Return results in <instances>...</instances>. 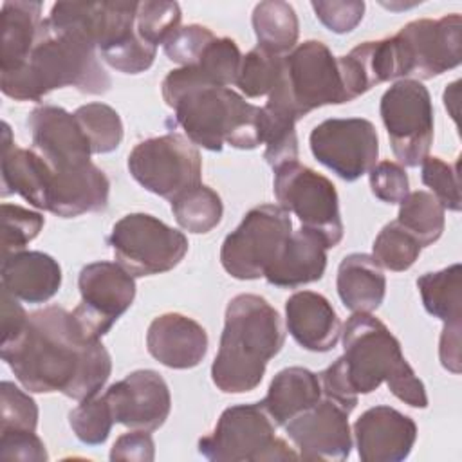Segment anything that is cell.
<instances>
[{"label": "cell", "mask_w": 462, "mask_h": 462, "mask_svg": "<svg viewBox=\"0 0 462 462\" xmlns=\"http://www.w3.org/2000/svg\"><path fill=\"white\" fill-rule=\"evenodd\" d=\"M137 2H58L47 20L81 32L97 51H108L135 32Z\"/></svg>", "instance_id": "18"}, {"label": "cell", "mask_w": 462, "mask_h": 462, "mask_svg": "<svg viewBox=\"0 0 462 462\" xmlns=\"http://www.w3.org/2000/svg\"><path fill=\"white\" fill-rule=\"evenodd\" d=\"M321 395L318 374L303 366H289L273 377L260 404L276 426H285L292 417L314 406Z\"/></svg>", "instance_id": "28"}, {"label": "cell", "mask_w": 462, "mask_h": 462, "mask_svg": "<svg viewBox=\"0 0 462 462\" xmlns=\"http://www.w3.org/2000/svg\"><path fill=\"white\" fill-rule=\"evenodd\" d=\"M0 457L4 460H22V462H45L49 458L42 439L31 430L2 431Z\"/></svg>", "instance_id": "47"}, {"label": "cell", "mask_w": 462, "mask_h": 462, "mask_svg": "<svg viewBox=\"0 0 462 462\" xmlns=\"http://www.w3.org/2000/svg\"><path fill=\"white\" fill-rule=\"evenodd\" d=\"M348 101L337 58L323 42L307 40L283 56L280 78L263 108L298 121L314 108Z\"/></svg>", "instance_id": "6"}, {"label": "cell", "mask_w": 462, "mask_h": 462, "mask_svg": "<svg viewBox=\"0 0 462 462\" xmlns=\"http://www.w3.org/2000/svg\"><path fill=\"white\" fill-rule=\"evenodd\" d=\"M285 343L276 309L258 294H238L226 307L211 379L224 393H245L263 379L265 366Z\"/></svg>", "instance_id": "3"}, {"label": "cell", "mask_w": 462, "mask_h": 462, "mask_svg": "<svg viewBox=\"0 0 462 462\" xmlns=\"http://www.w3.org/2000/svg\"><path fill=\"white\" fill-rule=\"evenodd\" d=\"M170 108L186 137L206 150L220 152L224 144L254 150L263 143V108L247 103L229 87L191 88L180 94Z\"/></svg>", "instance_id": "5"}, {"label": "cell", "mask_w": 462, "mask_h": 462, "mask_svg": "<svg viewBox=\"0 0 462 462\" xmlns=\"http://www.w3.org/2000/svg\"><path fill=\"white\" fill-rule=\"evenodd\" d=\"M397 222L415 236L420 247H426L442 236L446 226L444 208L430 191L417 189L399 202Z\"/></svg>", "instance_id": "33"}, {"label": "cell", "mask_w": 462, "mask_h": 462, "mask_svg": "<svg viewBox=\"0 0 462 462\" xmlns=\"http://www.w3.org/2000/svg\"><path fill=\"white\" fill-rule=\"evenodd\" d=\"M45 218L38 211L16 204H2V256L23 251L38 236Z\"/></svg>", "instance_id": "40"}, {"label": "cell", "mask_w": 462, "mask_h": 462, "mask_svg": "<svg viewBox=\"0 0 462 462\" xmlns=\"http://www.w3.org/2000/svg\"><path fill=\"white\" fill-rule=\"evenodd\" d=\"M282 61L283 56H276L265 52L260 47H254L245 56H242L235 85L247 97L269 96L280 78Z\"/></svg>", "instance_id": "37"}, {"label": "cell", "mask_w": 462, "mask_h": 462, "mask_svg": "<svg viewBox=\"0 0 462 462\" xmlns=\"http://www.w3.org/2000/svg\"><path fill=\"white\" fill-rule=\"evenodd\" d=\"M318 377L321 383L323 395L337 401L348 411H352L357 406V393L352 390L348 383L341 357H337L330 366H327L321 374H318Z\"/></svg>", "instance_id": "49"}, {"label": "cell", "mask_w": 462, "mask_h": 462, "mask_svg": "<svg viewBox=\"0 0 462 462\" xmlns=\"http://www.w3.org/2000/svg\"><path fill=\"white\" fill-rule=\"evenodd\" d=\"M34 150L52 170H70L92 162L90 143L74 114L56 105H40L29 117Z\"/></svg>", "instance_id": "19"}, {"label": "cell", "mask_w": 462, "mask_h": 462, "mask_svg": "<svg viewBox=\"0 0 462 462\" xmlns=\"http://www.w3.org/2000/svg\"><path fill=\"white\" fill-rule=\"evenodd\" d=\"M106 242L117 263L134 278L171 271L188 253L186 235L148 213L119 218Z\"/></svg>", "instance_id": "8"}, {"label": "cell", "mask_w": 462, "mask_h": 462, "mask_svg": "<svg viewBox=\"0 0 462 462\" xmlns=\"http://www.w3.org/2000/svg\"><path fill=\"white\" fill-rule=\"evenodd\" d=\"M309 143L314 159L346 182L368 173L379 155L377 130L363 117L325 119L312 128Z\"/></svg>", "instance_id": "14"}, {"label": "cell", "mask_w": 462, "mask_h": 462, "mask_svg": "<svg viewBox=\"0 0 462 462\" xmlns=\"http://www.w3.org/2000/svg\"><path fill=\"white\" fill-rule=\"evenodd\" d=\"M146 348L161 365L186 370L204 359L208 352V334L195 319L179 312H166L150 323Z\"/></svg>", "instance_id": "21"}, {"label": "cell", "mask_w": 462, "mask_h": 462, "mask_svg": "<svg viewBox=\"0 0 462 462\" xmlns=\"http://www.w3.org/2000/svg\"><path fill=\"white\" fill-rule=\"evenodd\" d=\"M310 5L316 13V18L336 34L354 31L365 14V2L359 0L312 2Z\"/></svg>", "instance_id": "46"}, {"label": "cell", "mask_w": 462, "mask_h": 462, "mask_svg": "<svg viewBox=\"0 0 462 462\" xmlns=\"http://www.w3.org/2000/svg\"><path fill=\"white\" fill-rule=\"evenodd\" d=\"M69 424L83 444H103L108 439L114 424V417L105 395H94L79 401V404L69 413Z\"/></svg>", "instance_id": "38"}, {"label": "cell", "mask_w": 462, "mask_h": 462, "mask_svg": "<svg viewBox=\"0 0 462 462\" xmlns=\"http://www.w3.org/2000/svg\"><path fill=\"white\" fill-rule=\"evenodd\" d=\"M217 36L204 25H199V23L182 25L166 38V42L162 43V49L171 61L179 63L180 67H188L199 61L204 49Z\"/></svg>", "instance_id": "43"}, {"label": "cell", "mask_w": 462, "mask_h": 462, "mask_svg": "<svg viewBox=\"0 0 462 462\" xmlns=\"http://www.w3.org/2000/svg\"><path fill=\"white\" fill-rule=\"evenodd\" d=\"M177 224L189 233H208L222 220L224 206L220 195L206 184H199L171 200Z\"/></svg>", "instance_id": "34"}, {"label": "cell", "mask_w": 462, "mask_h": 462, "mask_svg": "<svg viewBox=\"0 0 462 462\" xmlns=\"http://www.w3.org/2000/svg\"><path fill=\"white\" fill-rule=\"evenodd\" d=\"M242 54L235 40L215 38L202 52L197 63L170 70L162 79L161 90L170 106L180 94L197 87H229L235 85Z\"/></svg>", "instance_id": "22"}, {"label": "cell", "mask_w": 462, "mask_h": 462, "mask_svg": "<svg viewBox=\"0 0 462 462\" xmlns=\"http://www.w3.org/2000/svg\"><path fill=\"white\" fill-rule=\"evenodd\" d=\"M402 79H430L455 69L462 61V18L448 14L439 20H413L395 36Z\"/></svg>", "instance_id": "13"}, {"label": "cell", "mask_w": 462, "mask_h": 462, "mask_svg": "<svg viewBox=\"0 0 462 462\" xmlns=\"http://www.w3.org/2000/svg\"><path fill=\"white\" fill-rule=\"evenodd\" d=\"M375 262L390 271L401 273L410 269L420 254V244L397 220L386 224L374 240Z\"/></svg>", "instance_id": "36"}, {"label": "cell", "mask_w": 462, "mask_h": 462, "mask_svg": "<svg viewBox=\"0 0 462 462\" xmlns=\"http://www.w3.org/2000/svg\"><path fill=\"white\" fill-rule=\"evenodd\" d=\"M112 81L97 49L78 31L42 22L34 47L14 70L0 72L2 92L16 101H40L45 94L74 87L83 94H105Z\"/></svg>", "instance_id": "2"}, {"label": "cell", "mask_w": 462, "mask_h": 462, "mask_svg": "<svg viewBox=\"0 0 462 462\" xmlns=\"http://www.w3.org/2000/svg\"><path fill=\"white\" fill-rule=\"evenodd\" d=\"M83 128L92 153H110L123 141V123L119 114L105 103H87L74 112Z\"/></svg>", "instance_id": "35"}, {"label": "cell", "mask_w": 462, "mask_h": 462, "mask_svg": "<svg viewBox=\"0 0 462 462\" xmlns=\"http://www.w3.org/2000/svg\"><path fill=\"white\" fill-rule=\"evenodd\" d=\"M110 182L94 162L70 170H52L47 211L72 218L103 211L108 206Z\"/></svg>", "instance_id": "23"}, {"label": "cell", "mask_w": 462, "mask_h": 462, "mask_svg": "<svg viewBox=\"0 0 462 462\" xmlns=\"http://www.w3.org/2000/svg\"><path fill=\"white\" fill-rule=\"evenodd\" d=\"M348 415L345 406L323 395L314 406L292 417L285 431L303 460H345L352 451Z\"/></svg>", "instance_id": "16"}, {"label": "cell", "mask_w": 462, "mask_h": 462, "mask_svg": "<svg viewBox=\"0 0 462 462\" xmlns=\"http://www.w3.org/2000/svg\"><path fill=\"white\" fill-rule=\"evenodd\" d=\"M61 285V267L47 253L18 251L2 256V287L25 303L49 301Z\"/></svg>", "instance_id": "26"}, {"label": "cell", "mask_w": 462, "mask_h": 462, "mask_svg": "<svg viewBox=\"0 0 462 462\" xmlns=\"http://www.w3.org/2000/svg\"><path fill=\"white\" fill-rule=\"evenodd\" d=\"M103 395L114 422L130 430H159L171 408L168 384L155 370H135L110 384Z\"/></svg>", "instance_id": "17"}, {"label": "cell", "mask_w": 462, "mask_h": 462, "mask_svg": "<svg viewBox=\"0 0 462 462\" xmlns=\"http://www.w3.org/2000/svg\"><path fill=\"white\" fill-rule=\"evenodd\" d=\"M27 318L20 300L2 287V343L14 339L23 330Z\"/></svg>", "instance_id": "50"}, {"label": "cell", "mask_w": 462, "mask_h": 462, "mask_svg": "<svg viewBox=\"0 0 462 462\" xmlns=\"http://www.w3.org/2000/svg\"><path fill=\"white\" fill-rule=\"evenodd\" d=\"M0 72L14 70L29 58L40 25H42V4L40 2H4L0 11Z\"/></svg>", "instance_id": "30"}, {"label": "cell", "mask_w": 462, "mask_h": 462, "mask_svg": "<svg viewBox=\"0 0 462 462\" xmlns=\"http://www.w3.org/2000/svg\"><path fill=\"white\" fill-rule=\"evenodd\" d=\"M51 182V164L36 150L16 146L11 137L9 125L4 123L2 197L18 193L31 206L47 211Z\"/></svg>", "instance_id": "25"}, {"label": "cell", "mask_w": 462, "mask_h": 462, "mask_svg": "<svg viewBox=\"0 0 462 462\" xmlns=\"http://www.w3.org/2000/svg\"><path fill=\"white\" fill-rule=\"evenodd\" d=\"M460 263H453L437 273H426L417 278V287L424 309L439 318L446 327H462V289Z\"/></svg>", "instance_id": "32"}, {"label": "cell", "mask_w": 462, "mask_h": 462, "mask_svg": "<svg viewBox=\"0 0 462 462\" xmlns=\"http://www.w3.org/2000/svg\"><path fill=\"white\" fill-rule=\"evenodd\" d=\"M276 424L260 402L222 411L215 430L199 440V453L215 462L294 460L300 455L274 435Z\"/></svg>", "instance_id": "7"}, {"label": "cell", "mask_w": 462, "mask_h": 462, "mask_svg": "<svg viewBox=\"0 0 462 462\" xmlns=\"http://www.w3.org/2000/svg\"><path fill=\"white\" fill-rule=\"evenodd\" d=\"M327 244L307 227L292 231L280 256L265 271L263 278L282 289H296L323 278L327 267Z\"/></svg>", "instance_id": "27"}, {"label": "cell", "mask_w": 462, "mask_h": 462, "mask_svg": "<svg viewBox=\"0 0 462 462\" xmlns=\"http://www.w3.org/2000/svg\"><path fill=\"white\" fill-rule=\"evenodd\" d=\"M251 22L258 47L265 52L285 56L296 47L300 23L291 4L282 0L260 2L253 9Z\"/></svg>", "instance_id": "31"}, {"label": "cell", "mask_w": 462, "mask_h": 462, "mask_svg": "<svg viewBox=\"0 0 462 462\" xmlns=\"http://www.w3.org/2000/svg\"><path fill=\"white\" fill-rule=\"evenodd\" d=\"M292 233L289 213L274 204H262L245 213L220 249V262L236 280H258L280 256Z\"/></svg>", "instance_id": "9"}, {"label": "cell", "mask_w": 462, "mask_h": 462, "mask_svg": "<svg viewBox=\"0 0 462 462\" xmlns=\"http://www.w3.org/2000/svg\"><path fill=\"white\" fill-rule=\"evenodd\" d=\"M274 197L278 206L294 213L307 227L319 235L327 247H336L343 238L339 199L336 186L316 170L298 161L274 168Z\"/></svg>", "instance_id": "10"}, {"label": "cell", "mask_w": 462, "mask_h": 462, "mask_svg": "<svg viewBox=\"0 0 462 462\" xmlns=\"http://www.w3.org/2000/svg\"><path fill=\"white\" fill-rule=\"evenodd\" d=\"M2 359L25 390L60 392L76 401L97 395L112 372L101 339L90 337L74 314L58 305L29 314L23 330L2 343Z\"/></svg>", "instance_id": "1"}, {"label": "cell", "mask_w": 462, "mask_h": 462, "mask_svg": "<svg viewBox=\"0 0 462 462\" xmlns=\"http://www.w3.org/2000/svg\"><path fill=\"white\" fill-rule=\"evenodd\" d=\"M180 7L177 2H137L135 32L146 43L157 47L180 27Z\"/></svg>", "instance_id": "39"}, {"label": "cell", "mask_w": 462, "mask_h": 462, "mask_svg": "<svg viewBox=\"0 0 462 462\" xmlns=\"http://www.w3.org/2000/svg\"><path fill=\"white\" fill-rule=\"evenodd\" d=\"M460 330L462 327H446L442 328L440 334V343H439V357L440 363L446 370L453 374H460Z\"/></svg>", "instance_id": "51"}, {"label": "cell", "mask_w": 462, "mask_h": 462, "mask_svg": "<svg viewBox=\"0 0 462 462\" xmlns=\"http://www.w3.org/2000/svg\"><path fill=\"white\" fill-rule=\"evenodd\" d=\"M336 287L348 310L372 314L384 300L386 278L372 254L352 253L337 267Z\"/></svg>", "instance_id": "29"}, {"label": "cell", "mask_w": 462, "mask_h": 462, "mask_svg": "<svg viewBox=\"0 0 462 462\" xmlns=\"http://www.w3.org/2000/svg\"><path fill=\"white\" fill-rule=\"evenodd\" d=\"M79 305L72 310L81 328L101 339L121 318L135 298V280L116 262H92L78 278Z\"/></svg>", "instance_id": "15"}, {"label": "cell", "mask_w": 462, "mask_h": 462, "mask_svg": "<svg viewBox=\"0 0 462 462\" xmlns=\"http://www.w3.org/2000/svg\"><path fill=\"white\" fill-rule=\"evenodd\" d=\"M157 54V47L146 43L139 38L137 32H134L126 42L103 51L101 58L106 65L112 69L123 72V74H139L152 67Z\"/></svg>", "instance_id": "44"}, {"label": "cell", "mask_w": 462, "mask_h": 462, "mask_svg": "<svg viewBox=\"0 0 462 462\" xmlns=\"http://www.w3.org/2000/svg\"><path fill=\"white\" fill-rule=\"evenodd\" d=\"M155 458V444L150 431L132 430L117 437L110 449V460L152 462Z\"/></svg>", "instance_id": "48"}, {"label": "cell", "mask_w": 462, "mask_h": 462, "mask_svg": "<svg viewBox=\"0 0 462 462\" xmlns=\"http://www.w3.org/2000/svg\"><path fill=\"white\" fill-rule=\"evenodd\" d=\"M130 175L150 193L170 202L200 184L202 159L197 146L180 134L141 141L128 155Z\"/></svg>", "instance_id": "11"}, {"label": "cell", "mask_w": 462, "mask_h": 462, "mask_svg": "<svg viewBox=\"0 0 462 462\" xmlns=\"http://www.w3.org/2000/svg\"><path fill=\"white\" fill-rule=\"evenodd\" d=\"M285 323L294 341L310 352H328L341 334V321L330 301L312 291H300L285 301Z\"/></svg>", "instance_id": "24"}, {"label": "cell", "mask_w": 462, "mask_h": 462, "mask_svg": "<svg viewBox=\"0 0 462 462\" xmlns=\"http://www.w3.org/2000/svg\"><path fill=\"white\" fill-rule=\"evenodd\" d=\"M38 424L34 399L11 381L0 383V433L9 430H31Z\"/></svg>", "instance_id": "41"}, {"label": "cell", "mask_w": 462, "mask_h": 462, "mask_svg": "<svg viewBox=\"0 0 462 462\" xmlns=\"http://www.w3.org/2000/svg\"><path fill=\"white\" fill-rule=\"evenodd\" d=\"M420 179L431 189V195L440 202L444 209L460 211V184H458V164L444 162L440 157H426L422 162Z\"/></svg>", "instance_id": "42"}, {"label": "cell", "mask_w": 462, "mask_h": 462, "mask_svg": "<svg viewBox=\"0 0 462 462\" xmlns=\"http://www.w3.org/2000/svg\"><path fill=\"white\" fill-rule=\"evenodd\" d=\"M357 455L363 462H401L408 458L417 439L411 417L392 406H374L354 422Z\"/></svg>", "instance_id": "20"}, {"label": "cell", "mask_w": 462, "mask_h": 462, "mask_svg": "<svg viewBox=\"0 0 462 462\" xmlns=\"http://www.w3.org/2000/svg\"><path fill=\"white\" fill-rule=\"evenodd\" d=\"M379 112L401 166H419L433 143V105L428 88L419 79H399L383 94Z\"/></svg>", "instance_id": "12"}, {"label": "cell", "mask_w": 462, "mask_h": 462, "mask_svg": "<svg viewBox=\"0 0 462 462\" xmlns=\"http://www.w3.org/2000/svg\"><path fill=\"white\" fill-rule=\"evenodd\" d=\"M368 175L372 193L386 204H399L410 193L406 170L393 161L377 162Z\"/></svg>", "instance_id": "45"}, {"label": "cell", "mask_w": 462, "mask_h": 462, "mask_svg": "<svg viewBox=\"0 0 462 462\" xmlns=\"http://www.w3.org/2000/svg\"><path fill=\"white\" fill-rule=\"evenodd\" d=\"M343 365L352 390L372 393L386 383L390 392L413 408H426L422 381L402 356L399 339L372 314L354 312L343 327Z\"/></svg>", "instance_id": "4"}]
</instances>
